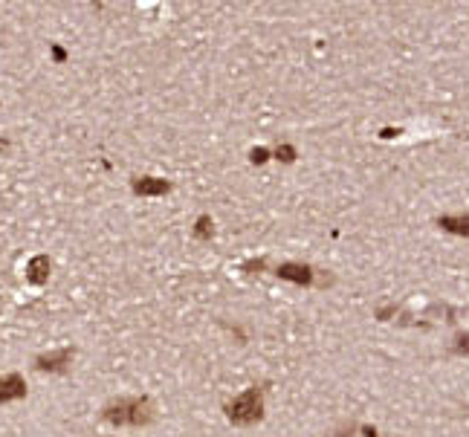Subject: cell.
I'll return each mask as SVG.
<instances>
[{
    "label": "cell",
    "mask_w": 469,
    "mask_h": 437,
    "mask_svg": "<svg viewBox=\"0 0 469 437\" xmlns=\"http://www.w3.org/2000/svg\"><path fill=\"white\" fill-rule=\"evenodd\" d=\"M458 350H461V354H463V350H469V336H461V339H458Z\"/></svg>",
    "instance_id": "cell-12"
},
{
    "label": "cell",
    "mask_w": 469,
    "mask_h": 437,
    "mask_svg": "<svg viewBox=\"0 0 469 437\" xmlns=\"http://www.w3.org/2000/svg\"><path fill=\"white\" fill-rule=\"evenodd\" d=\"M275 157L284 160V162H293V160H296V148H293V145H279V151H275Z\"/></svg>",
    "instance_id": "cell-10"
},
{
    "label": "cell",
    "mask_w": 469,
    "mask_h": 437,
    "mask_svg": "<svg viewBox=\"0 0 469 437\" xmlns=\"http://www.w3.org/2000/svg\"><path fill=\"white\" fill-rule=\"evenodd\" d=\"M267 160H270V151H267V148H255V151H252V162H255V165L267 162Z\"/></svg>",
    "instance_id": "cell-11"
},
{
    "label": "cell",
    "mask_w": 469,
    "mask_h": 437,
    "mask_svg": "<svg viewBox=\"0 0 469 437\" xmlns=\"http://www.w3.org/2000/svg\"><path fill=\"white\" fill-rule=\"evenodd\" d=\"M73 362V348H61V350H52V354H44V356H38L35 359V365L41 371H52V374H58V371H64L67 365Z\"/></svg>",
    "instance_id": "cell-3"
},
{
    "label": "cell",
    "mask_w": 469,
    "mask_h": 437,
    "mask_svg": "<svg viewBox=\"0 0 469 437\" xmlns=\"http://www.w3.org/2000/svg\"><path fill=\"white\" fill-rule=\"evenodd\" d=\"M279 278L293 281V284H310L313 281V270L305 264H281L279 266Z\"/></svg>",
    "instance_id": "cell-7"
},
{
    "label": "cell",
    "mask_w": 469,
    "mask_h": 437,
    "mask_svg": "<svg viewBox=\"0 0 469 437\" xmlns=\"http://www.w3.org/2000/svg\"><path fill=\"white\" fill-rule=\"evenodd\" d=\"M52 55H55V58H58V61H64V58H67V52H64L61 47H52Z\"/></svg>",
    "instance_id": "cell-13"
},
{
    "label": "cell",
    "mask_w": 469,
    "mask_h": 437,
    "mask_svg": "<svg viewBox=\"0 0 469 437\" xmlns=\"http://www.w3.org/2000/svg\"><path fill=\"white\" fill-rule=\"evenodd\" d=\"M212 232H215V223H212V217H209V215H203V217H197V226H195V235H197V237H203V241H209V237H212Z\"/></svg>",
    "instance_id": "cell-9"
},
{
    "label": "cell",
    "mask_w": 469,
    "mask_h": 437,
    "mask_svg": "<svg viewBox=\"0 0 469 437\" xmlns=\"http://www.w3.org/2000/svg\"><path fill=\"white\" fill-rule=\"evenodd\" d=\"M50 270H52V261L47 255H35L30 264H26V281L30 284H47L50 281Z\"/></svg>",
    "instance_id": "cell-5"
},
{
    "label": "cell",
    "mask_w": 469,
    "mask_h": 437,
    "mask_svg": "<svg viewBox=\"0 0 469 437\" xmlns=\"http://www.w3.org/2000/svg\"><path fill=\"white\" fill-rule=\"evenodd\" d=\"M151 417H154V412H151V403L145 397H122L105 408V420L113 426H145V423H151Z\"/></svg>",
    "instance_id": "cell-1"
},
{
    "label": "cell",
    "mask_w": 469,
    "mask_h": 437,
    "mask_svg": "<svg viewBox=\"0 0 469 437\" xmlns=\"http://www.w3.org/2000/svg\"><path fill=\"white\" fill-rule=\"evenodd\" d=\"M26 397V383L21 374H6L0 376V403H12Z\"/></svg>",
    "instance_id": "cell-4"
},
{
    "label": "cell",
    "mask_w": 469,
    "mask_h": 437,
    "mask_svg": "<svg viewBox=\"0 0 469 437\" xmlns=\"http://www.w3.org/2000/svg\"><path fill=\"white\" fill-rule=\"evenodd\" d=\"M226 414H229V420H232V423H238V426H250V423L261 420V414H264L261 391H258V388L243 391L241 397H235V400L226 405Z\"/></svg>",
    "instance_id": "cell-2"
},
{
    "label": "cell",
    "mask_w": 469,
    "mask_h": 437,
    "mask_svg": "<svg viewBox=\"0 0 469 437\" xmlns=\"http://www.w3.org/2000/svg\"><path fill=\"white\" fill-rule=\"evenodd\" d=\"M0 148H6V139H0Z\"/></svg>",
    "instance_id": "cell-14"
},
{
    "label": "cell",
    "mask_w": 469,
    "mask_h": 437,
    "mask_svg": "<svg viewBox=\"0 0 469 437\" xmlns=\"http://www.w3.org/2000/svg\"><path fill=\"white\" fill-rule=\"evenodd\" d=\"M133 191L142 197H160V194L171 191V182L160 180V177H140V180H133Z\"/></svg>",
    "instance_id": "cell-6"
},
{
    "label": "cell",
    "mask_w": 469,
    "mask_h": 437,
    "mask_svg": "<svg viewBox=\"0 0 469 437\" xmlns=\"http://www.w3.org/2000/svg\"><path fill=\"white\" fill-rule=\"evenodd\" d=\"M437 223L452 235H469V215H463V217H440Z\"/></svg>",
    "instance_id": "cell-8"
}]
</instances>
